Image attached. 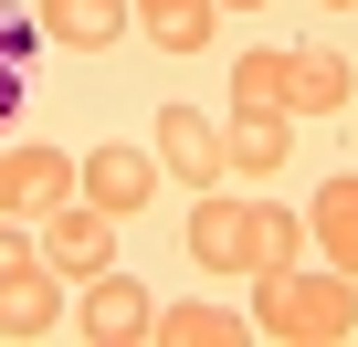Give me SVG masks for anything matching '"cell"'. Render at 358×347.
Listing matches in <instances>:
<instances>
[{
    "label": "cell",
    "mask_w": 358,
    "mask_h": 347,
    "mask_svg": "<svg viewBox=\"0 0 358 347\" xmlns=\"http://www.w3.org/2000/svg\"><path fill=\"white\" fill-rule=\"evenodd\" d=\"M348 95H358V74H348V53H327V43H264V53H243V64H232V105L348 116Z\"/></svg>",
    "instance_id": "cell-1"
},
{
    "label": "cell",
    "mask_w": 358,
    "mask_h": 347,
    "mask_svg": "<svg viewBox=\"0 0 358 347\" xmlns=\"http://www.w3.org/2000/svg\"><path fill=\"white\" fill-rule=\"evenodd\" d=\"M253 326L264 337H285V347H337V337H358V274H295V263H274V274H253Z\"/></svg>",
    "instance_id": "cell-2"
},
{
    "label": "cell",
    "mask_w": 358,
    "mask_h": 347,
    "mask_svg": "<svg viewBox=\"0 0 358 347\" xmlns=\"http://www.w3.org/2000/svg\"><path fill=\"white\" fill-rule=\"evenodd\" d=\"M43 263H53V274H74V284H85V274H106V263H116V211H95L85 190H74L64 211H43Z\"/></svg>",
    "instance_id": "cell-3"
},
{
    "label": "cell",
    "mask_w": 358,
    "mask_h": 347,
    "mask_svg": "<svg viewBox=\"0 0 358 347\" xmlns=\"http://www.w3.org/2000/svg\"><path fill=\"white\" fill-rule=\"evenodd\" d=\"M158 168H179V179H190V190H222L232 179V158H222V126L211 116H190V105H158Z\"/></svg>",
    "instance_id": "cell-4"
},
{
    "label": "cell",
    "mask_w": 358,
    "mask_h": 347,
    "mask_svg": "<svg viewBox=\"0 0 358 347\" xmlns=\"http://www.w3.org/2000/svg\"><path fill=\"white\" fill-rule=\"evenodd\" d=\"M85 190V158L74 147H11V221H43Z\"/></svg>",
    "instance_id": "cell-5"
},
{
    "label": "cell",
    "mask_w": 358,
    "mask_h": 347,
    "mask_svg": "<svg viewBox=\"0 0 358 347\" xmlns=\"http://www.w3.org/2000/svg\"><path fill=\"white\" fill-rule=\"evenodd\" d=\"M85 200L116 211V221H137V211L158 200V147H95V158H85Z\"/></svg>",
    "instance_id": "cell-6"
},
{
    "label": "cell",
    "mask_w": 358,
    "mask_h": 347,
    "mask_svg": "<svg viewBox=\"0 0 358 347\" xmlns=\"http://www.w3.org/2000/svg\"><path fill=\"white\" fill-rule=\"evenodd\" d=\"M148 316H158V305H148V284H127L116 263H106V274H85V316H74V326H85L95 347H137V337H148Z\"/></svg>",
    "instance_id": "cell-7"
},
{
    "label": "cell",
    "mask_w": 358,
    "mask_h": 347,
    "mask_svg": "<svg viewBox=\"0 0 358 347\" xmlns=\"http://www.w3.org/2000/svg\"><path fill=\"white\" fill-rule=\"evenodd\" d=\"M53 316H64V274H53L43 253L0 263V337H43Z\"/></svg>",
    "instance_id": "cell-8"
},
{
    "label": "cell",
    "mask_w": 358,
    "mask_h": 347,
    "mask_svg": "<svg viewBox=\"0 0 358 347\" xmlns=\"http://www.w3.org/2000/svg\"><path fill=\"white\" fill-rule=\"evenodd\" d=\"M222 158L243 168V179H274V168L295 158V116H285V105H232V126H222Z\"/></svg>",
    "instance_id": "cell-9"
},
{
    "label": "cell",
    "mask_w": 358,
    "mask_h": 347,
    "mask_svg": "<svg viewBox=\"0 0 358 347\" xmlns=\"http://www.w3.org/2000/svg\"><path fill=\"white\" fill-rule=\"evenodd\" d=\"M127 32H137L127 0H43V43H64V53H106Z\"/></svg>",
    "instance_id": "cell-10"
},
{
    "label": "cell",
    "mask_w": 358,
    "mask_h": 347,
    "mask_svg": "<svg viewBox=\"0 0 358 347\" xmlns=\"http://www.w3.org/2000/svg\"><path fill=\"white\" fill-rule=\"evenodd\" d=\"M190 253H201L211 274H253V242H243V200L201 190V200H190Z\"/></svg>",
    "instance_id": "cell-11"
},
{
    "label": "cell",
    "mask_w": 358,
    "mask_h": 347,
    "mask_svg": "<svg viewBox=\"0 0 358 347\" xmlns=\"http://www.w3.org/2000/svg\"><path fill=\"white\" fill-rule=\"evenodd\" d=\"M306 242H316L337 274H358V168L316 190V211H306Z\"/></svg>",
    "instance_id": "cell-12"
},
{
    "label": "cell",
    "mask_w": 358,
    "mask_h": 347,
    "mask_svg": "<svg viewBox=\"0 0 358 347\" xmlns=\"http://www.w3.org/2000/svg\"><path fill=\"white\" fill-rule=\"evenodd\" d=\"M137 11V32L158 43V53H201L211 32H222V0H127Z\"/></svg>",
    "instance_id": "cell-13"
},
{
    "label": "cell",
    "mask_w": 358,
    "mask_h": 347,
    "mask_svg": "<svg viewBox=\"0 0 358 347\" xmlns=\"http://www.w3.org/2000/svg\"><path fill=\"white\" fill-rule=\"evenodd\" d=\"M148 337H158V347H243L253 326H243L232 305H169V316H148Z\"/></svg>",
    "instance_id": "cell-14"
},
{
    "label": "cell",
    "mask_w": 358,
    "mask_h": 347,
    "mask_svg": "<svg viewBox=\"0 0 358 347\" xmlns=\"http://www.w3.org/2000/svg\"><path fill=\"white\" fill-rule=\"evenodd\" d=\"M243 242H253V274H274V263H295V253H306V221H295V211H274V200H243Z\"/></svg>",
    "instance_id": "cell-15"
},
{
    "label": "cell",
    "mask_w": 358,
    "mask_h": 347,
    "mask_svg": "<svg viewBox=\"0 0 358 347\" xmlns=\"http://www.w3.org/2000/svg\"><path fill=\"white\" fill-rule=\"evenodd\" d=\"M0 211H11V147H0Z\"/></svg>",
    "instance_id": "cell-16"
},
{
    "label": "cell",
    "mask_w": 358,
    "mask_h": 347,
    "mask_svg": "<svg viewBox=\"0 0 358 347\" xmlns=\"http://www.w3.org/2000/svg\"><path fill=\"white\" fill-rule=\"evenodd\" d=\"M222 11H264V0H222Z\"/></svg>",
    "instance_id": "cell-17"
},
{
    "label": "cell",
    "mask_w": 358,
    "mask_h": 347,
    "mask_svg": "<svg viewBox=\"0 0 358 347\" xmlns=\"http://www.w3.org/2000/svg\"><path fill=\"white\" fill-rule=\"evenodd\" d=\"M327 11H358V0H327Z\"/></svg>",
    "instance_id": "cell-18"
}]
</instances>
